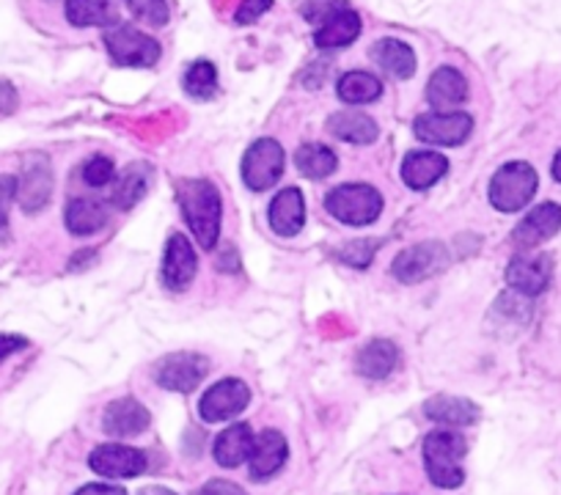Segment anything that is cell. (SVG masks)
Wrapping results in <instances>:
<instances>
[{
  "instance_id": "obj_1",
  "label": "cell",
  "mask_w": 561,
  "mask_h": 495,
  "mask_svg": "<svg viewBox=\"0 0 561 495\" xmlns=\"http://www.w3.org/2000/svg\"><path fill=\"white\" fill-rule=\"evenodd\" d=\"M177 201L179 210H182L184 224L193 231L195 242L204 251H213L218 245L220 215H224L218 188L209 179H182L177 185Z\"/></svg>"
},
{
  "instance_id": "obj_2",
  "label": "cell",
  "mask_w": 561,
  "mask_h": 495,
  "mask_svg": "<svg viewBox=\"0 0 561 495\" xmlns=\"http://www.w3.org/2000/svg\"><path fill=\"white\" fill-rule=\"evenodd\" d=\"M468 452L466 437L457 435L451 430H437L432 435H426L424 441V466L426 477L435 487L441 490H457L466 482V473H462V457Z\"/></svg>"
},
{
  "instance_id": "obj_3",
  "label": "cell",
  "mask_w": 561,
  "mask_h": 495,
  "mask_svg": "<svg viewBox=\"0 0 561 495\" xmlns=\"http://www.w3.org/2000/svg\"><path fill=\"white\" fill-rule=\"evenodd\" d=\"M326 210L339 224L369 226L383 215V195L364 182L339 185L326 195Z\"/></svg>"
},
{
  "instance_id": "obj_4",
  "label": "cell",
  "mask_w": 561,
  "mask_h": 495,
  "mask_svg": "<svg viewBox=\"0 0 561 495\" xmlns=\"http://www.w3.org/2000/svg\"><path fill=\"white\" fill-rule=\"evenodd\" d=\"M539 188V177L532 165L523 160L501 165L490 179V204L498 213H520L534 199Z\"/></svg>"
},
{
  "instance_id": "obj_5",
  "label": "cell",
  "mask_w": 561,
  "mask_h": 495,
  "mask_svg": "<svg viewBox=\"0 0 561 495\" xmlns=\"http://www.w3.org/2000/svg\"><path fill=\"white\" fill-rule=\"evenodd\" d=\"M286 154L281 149V143L272 141V138H259L248 147V152L243 154V165H240V177L248 185L254 193L262 190H270L272 185L281 179L284 174Z\"/></svg>"
},
{
  "instance_id": "obj_6",
  "label": "cell",
  "mask_w": 561,
  "mask_h": 495,
  "mask_svg": "<svg viewBox=\"0 0 561 495\" xmlns=\"http://www.w3.org/2000/svg\"><path fill=\"white\" fill-rule=\"evenodd\" d=\"M105 48L118 66H154L160 61V45L132 25L116 23L107 28Z\"/></svg>"
},
{
  "instance_id": "obj_7",
  "label": "cell",
  "mask_w": 561,
  "mask_h": 495,
  "mask_svg": "<svg viewBox=\"0 0 561 495\" xmlns=\"http://www.w3.org/2000/svg\"><path fill=\"white\" fill-rule=\"evenodd\" d=\"M446 265H449V251H446L444 242L424 240L419 245L399 251V256L391 265V272H394L396 281L421 283L437 272H444Z\"/></svg>"
},
{
  "instance_id": "obj_8",
  "label": "cell",
  "mask_w": 561,
  "mask_h": 495,
  "mask_svg": "<svg viewBox=\"0 0 561 495\" xmlns=\"http://www.w3.org/2000/svg\"><path fill=\"white\" fill-rule=\"evenodd\" d=\"M473 116L466 111L421 113L413 122V136L432 147H460L471 138Z\"/></svg>"
},
{
  "instance_id": "obj_9",
  "label": "cell",
  "mask_w": 561,
  "mask_h": 495,
  "mask_svg": "<svg viewBox=\"0 0 561 495\" xmlns=\"http://www.w3.org/2000/svg\"><path fill=\"white\" fill-rule=\"evenodd\" d=\"M209 371V360L199 353H171L154 366V380L160 389L190 394L199 389Z\"/></svg>"
},
{
  "instance_id": "obj_10",
  "label": "cell",
  "mask_w": 561,
  "mask_h": 495,
  "mask_svg": "<svg viewBox=\"0 0 561 495\" xmlns=\"http://www.w3.org/2000/svg\"><path fill=\"white\" fill-rule=\"evenodd\" d=\"M91 471L105 479H132L141 477L149 468L146 454L125 443H102L89 454Z\"/></svg>"
},
{
  "instance_id": "obj_11",
  "label": "cell",
  "mask_w": 561,
  "mask_h": 495,
  "mask_svg": "<svg viewBox=\"0 0 561 495\" xmlns=\"http://www.w3.org/2000/svg\"><path fill=\"white\" fill-rule=\"evenodd\" d=\"M251 402V389L237 378H226L220 383H215L207 394L199 402V416L209 424H218V421L237 419L240 412L248 407Z\"/></svg>"
},
{
  "instance_id": "obj_12",
  "label": "cell",
  "mask_w": 561,
  "mask_h": 495,
  "mask_svg": "<svg viewBox=\"0 0 561 495\" xmlns=\"http://www.w3.org/2000/svg\"><path fill=\"white\" fill-rule=\"evenodd\" d=\"M550 278H553V259L545 254H520L507 267L509 289L523 297L543 295L550 287Z\"/></svg>"
},
{
  "instance_id": "obj_13",
  "label": "cell",
  "mask_w": 561,
  "mask_h": 495,
  "mask_svg": "<svg viewBox=\"0 0 561 495\" xmlns=\"http://www.w3.org/2000/svg\"><path fill=\"white\" fill-rule=\"evenodd\" d=\"M561 229V206L553 201H545V204L534 206L526 218L520 220L512 231V242L520 251H532L539 242L550 240L553 234H559Z\"/></svg>"
},
{
  "instance_id": "obj_14",
  "label": "cell",
  "mask_w": 561,
  "mask_h": 495,
  "mask_svg": "<svg viewBox=\"0 0 561 495\" xmlns=\"http://www.w3.org/2000/svg\"><path fill=\"white\" fill-rule=\"evenodd\" d=\"M199 272V259H195L193 242L184 234H171L166 245V259H163V283L171 292H184L193 283Z\"/></svg>"
},
{
  "instance_id": "obj_15",
  "label": "cell",
  "mask_w": 561,
  "mask_h": 495,
  "mask_svg": "<svg viewBox=\"0 0 561 495\" xmlns=\"http://www.w3.org/2000/svg\"><path fill=\"white\" fill-rule=\"evenodd\" d=\"M149 416L146 407L141 405L132 396H122V399H113L111 405L102 412V430L111 437H136L141 432L149 430Z\"/></svg>"
},
{
  "instance_id": "obj_16",
  "label": "cell",
  "mask_w": 561,
  "mask_h": 495,
  "mask_svg": "<svg viewBox=\"0 0 561 495\" xmlns=\"http://www.w3.org/2000/svg\"><path fill=\"white\" fill-rule=\"evenodd\" d=\"M50 193H53V172H50L48 157L34 154V157L25 163V174L23 179H20V188H17L20 206H23L28 215L39 213V210H44V204L50 201Z\"/></svg>"
},
{
  "instance_id": "obj_17",
  "label": "cell",
  "mask_w": 561,
  "mask_h": 495,
  "mask_svg": "<svg viewBox=\"0 0 561 495\" xmlns=\"http://www.w3.org/2000/svg\"><path fill=\"white\" fill-rule=\"evenodd\" d=\"M286 457H290V446H286V437L276 430H265L262 435L254 437V448H251V477L256 482H265V479L276 477L281 468H284Z\"/></svg>"
},
{
  "instance_id": "obj_18",
  "label": "cell",
  "mask_w": 561,
  "mask_h": 495,
  "mask_svg": "<svg viewBox=\"0 0 561 495\" xmlns=\"http://www.w3.org/2000/svg\"><path fill=\"white\" fill-rule=\"evenodd\" d=\"M267 220L278 237H297L306 224V201L297 188H286L276 193L267 206Z\"/></svg>"
},
{
  "instance_id": "obj_19",
  "label": "cell",
  "mask_w": 561,
  "mask_h": 495,
  "mask_svg": "<svg viewBox=\"0 0 561 495\" xmlns=\"http://www.w3.org/2000/svg\"><path fill=\"white\" fill-rule=\"evenodd\" d=\"M466 97L468 82L462 77V72H457L455 66H441V69L432 72L430 82H426V102L432 105V111H457L466 102Z\"/></svg>"
},
{
  "instance_id": "obj_20",
  "label": "cell",
  "mask_w": 561,
  "mask_h": 495,
  "mask_svg": "<svg viewBox=\"0 0 561 495\" xmlns=\"http://www.w3.org/2000/svg\"><path fill=\"white\" fill-rule=\"evenodd\" d=\"M449 172V160L437 152H410L403 160V182L410 190H430Z\"/></svg>"
},
{
  "instance_id": "obj_21",
  "label": "cell",
  "mask_w": 561,
  "mask_h": 495,
  "mask_svg": "<svg viewBox=\"0 0 561 495\" xmlns=\"http://www.w3.org/2000/svg\"><path fill=\"white\" fill-rule=\"evenodd\" d=\"M66 229L75 237H89L97 234V231L105 229L107 224V206L102 199H94V195H77L66 204Z\"/></svg>"
},
{
  "instance_id": "obj_22",
  "label": "cell",
  "mask_w": 561,
  "mask_h": 495,
  "mask_svg": "<svg viewBox=\"0 0 561 495\" xmlns=\"http://www.w3.org/2000/svg\"><path fill=\"white\" fill-rule=\"evenodd\" d=\"M149 182H152V165L141 163V160L130 163L125 172L113 179L111 206H116V210H132L146 195Z\"/></svg>"
},
{
  "instance_id": "obj_23",
  "label": "cell",
  "mask_w": 561,
  "mask_h": 495,
  "mask_svg": "<svg viewBox=\"0 0 561 495\" xmlns=\"http://www.w3.org/2000/svg\"><path fill=\"white\" fill-rule=\"evenodd\" d=\"M328 132L344 143H355V147H369L378 141L380 130L374 118L360 111H339L328 118Z\"/></svg>"
},
{
  "instance_id": "obj_24",
  "label": "cell",
  "mask_w": 561,
  "mask_h": 495,
  "mask_svg": "<svg viewBox=\"0 0 561 495\" xmlns=\"http://www.w3.org/2000/svg\"><path fill=\"white\" fill-rule=\"evenodd\" d=\"M372 61L394 80H408L416 75V53L403 39H380L372 48Z\"/></svg>"
},
{
  "instance_id": "obj_25",
  "label": "cell",
  "mask_w": 561,
  "mask_h": 495,
  "mask_svg": "<svg viewBox=\"0 0 561 495\" xmlns=\"http://www.w3.org/2000/svg\"><path fill=\"white\" fill-rule=\"evenodd\" d=\"M424 416L430 421H437V424L471 427L479 421V407L466 396L441 394L424 402Z\"/></svg>"
},
{
  "instance_id": "obj_26",
  "label": "cell",
  "mask_w": 561,
  "mask_h": 495,
  "mask_svg": "<svg viewBox=\"0 0 561 495\" xmlns=\"http://www.w3.org/2000/svg\"><path fill=\"white\" fill-rule=\"evenodd\" d=\"M251 448H254V432H251L248 424H231L229 430L220 432L215 437V462L224 468H237L248 462Z\"/></svg>"
},
{
  "instance_id": "obj_27",
  "label": "cell",
  "mask_w": 561,
  "mask_h": 495,
  "mask_svg": "<svg viewBox=\"0 0 561 495\" xmlns=\"http://www.w3.org/2000/svg\"><path fill=\"white\" fill-rule=\"evenodd\" d=\"M360 36V17L353 9H344V12L333 14L326 23L317 25L314 30V41H317L322 50H336V48H349L355 39Z\"/></svg>"
},
{
  "instance_id": "obj_28",
  "label": "cell",
  "mask_w": 561,
  "mask_h": 495,
  "mask_svg": "<svg viewBox=\"0 0 561 495\" xmlns=\"http://www.w3.org/2000/svg\"><path fill=\"white\" fill-rule=\"evenodd\" d=\"M66 20L75 28H111L118 23L116 0H66Z\"/></svg>"
},
{
  "instance_id": "obj_29",
  "label": "cell",
  "mask_w": 561,
  "mask_h": 495,
  "mask_svg": "<svg viewBox=\"0 0 561 495\" xmlns=\"http://www.w3.org/2000/svg\"><path fill=\"white\" fill-rule=\"evenodd\" d=\"M396 360H399V350H396L394 342L388 339H374L367 347L358 353V360H355V369L358 375L369 380H385L391 371L396 369Z\"/></svg>"
},
{
  "instance_id": "obj_30",
  "label": "cell",
  "mask_w": 561,
  "mask_h": 495,
  "mask_svg": "<svg viewBox=\"0 0 561 495\" xmlns=\"http://www.w3.org/2000/svg\"><path fill=\"white\" fill-rule=\"evenodd\" d=\"M336 94L339 100L347 102V105H369V102H374L383 94V82H380L372 72L355 69L339 77Z\"/></svg>"
},
{
  "instance_id": "obj_31",
  "label": "cell",
  "mask_w": 561,
  "mask_h": 495,
  "mask_svg": "<svg viewBox=\"0 0 561 495\" xmlns=\"http://www.w3.org/2000/svg\"><path fill=\"white\" fill-rule=\"evenodd\" d=\"M295 165L306 179H328L339 168V157L326 143H306L295 152Z\"/></svg>"
},
{
  "instance_id": "obj_32",
  "label": "cell",
  "mask_w": 561,
  "mask_h": 495,
  "mask_svg": "<svg viewBox=\"0 0 561 495\" xmlns=\"http://www.w3.org/2000/svg\"><path fill=\"white\" fill-rule=\"evenodd\" d=\"M182 86L193 100H213L218 94V69L213 61H193L184 69Z\"/></svg>"
},
{
  "instance_id": "obj_33",
  "label": "cell",
  "mask_w": 561,
  "mask_h": 495,
  "mask_svg": "<svg viewBox=\"0 0 561 495\" xmlns=\"http://www.w3.org/2000/svg\"><path fill=\"white\" fill-rule=\"evenodd\" d=\"M378 248H380V240H353L344 248H339L336 259L344 262V265L364 270V267H369V262L374 259Z\"/></svg>"
},
{
  "instance_id": "obj_34",
  "label": "cell",
  "mask_w": 561,
  "mask_h": 495,
  "mask_svg": "<svg viewBox=\"0 0 561 495\" xmlns=\"http://www.w3.org/2000/svg\"><path fill=\"white\" fill-rule=\"evenodd\" d=\"M127 9L132 12V17L154 25V28H163L168 23V14H171L168 0H127Z\"/></svg>"
},
{
  "instance_id": "obj_35",
  "label": "cell",
  "mask_w": 561,
  "mask_h": 495,
  "mask_svg": "<svg viewBox=\"0 0 561 495\" xmlns=\"http://www.w3.org/2000/svg\"><path fill=\"white\" fill-rule=\"evenodd\" d=\"M20 179L12 174H0V245L9 242V210H12V201L17 199Z\"/></svg>"
},
{
  "instance_id": "obj_36",
  "label": "cell",
  "mask_w": 561,
  "mask_h": 495,
  "mask_svg": "<svg viewBox=\"0 0 561 495\" xmlns=\"http://www.w3.org/2000/svg\"><path fill=\"white\" fill-rule=\"evenodd\" d=\"M116 179V168H113L111 160L105 154H94V157L86 160L84 165V182L91 188H105Z\"/></svg>"
},
{
  "instance_id": "obj_37",
  "label": "cell",
  "mask_w": 561,
  "mask_h": 495,
  "mask_svg": "<svg viewBox=\"0 0 561 495\" xmlns=\"http://www.w3.org/2000/svg\"><path fill=\"white\" fill-rule=\"evenodd\" d=\"M344 9H349L347 0H303L301 14L308 20V23L322 25L328 17L344 12Z\"/></svg>"
},
{
  "instance_id": "obj_38",
  "label": "cell",
  "mask_w": 561,
  "mask_h": 495,
  "mask_svg": "<svg viewBox=\"0 0 561 495\" xmlns=\"http://www.w3.org/2000/svg\"><path fill=\"white\" fill-rule=\"evenodd\" d=\"M270 7H272V0H243V7L237 9V14H234L237 25L256 23V20H259Z\"/></svg>"
},
{
  "instance_id": "obj_39",
  "label": "cell",
  "mask_w": 561,
  "mask_h": 495,
  "mask_svg": "<svg viewBox=\"0 0 561 495\" xmlns=\"http://www.w3.org/2000/svg\"><path fill=\"white\" fill-rule=\"evenodd\" d=\"M28 347V339L14 337V333H0V364L9 358V355L20 353V350Z\"/></svg>"
},
{
  "instance_id": "obj_40",
  "label": "cell",
  "mask_w": 561,
  "mask_h": 495,
  "mask_svg": "<svg viewBox=\"0 0 561 495\" xmlns=\"http://www.w3.org/2000/svg\"><path fill=\"white\" fill-rule=\"evenodd\" d=\"M202 495H248L243 487H237L234 482H226V479H213V482L204 484Z\"/></svg>"
},
{
  "instance_id": "obj_41",
  "label": "cell",
  "mask_w": 561,
  "mask_h": 495,
  "mask_svg": "<svg viewBox=\"0 0 561 495\" xmlns=\"http://www.w3.org/2000/svg\"><path fill=\"white\" fill-rule=\"evenodd\" d=\"M75 495H127L125 487H113V484H86Z\"/></svg>"
},
{
  "instance_id": "obj_42",
  "label": "cell",
  "mask_w": 561,
  "mask_h": 495,
  "mask_svg": "<svg viewBox=\"0 0 561 495\" xmlns=\"http://www.w3.org/2000/svg\"><path fill=\"white\" fill-rule=\"evenodd\" d=\"M550 172H553L556 182H561V149H559V154H556V157H553V165H550Z\"/></svg>"
},
{
  "instance_id": "obj_43",
  "label": "cell",
  "mask_w": 561,
  "mask_h": 495,
  "mask_svg": "<svg viewBox=\"0 0 561 495\" xmlns=\"http://www.w3.org/2000/svg\"><path fill=\"white\" fill-rule=\"evenodd\" d=\"M141 495H177V493H171V490H166V487H146V490H141Z\"/></svg>"
}]
</instances>
